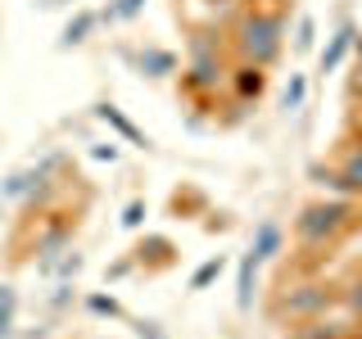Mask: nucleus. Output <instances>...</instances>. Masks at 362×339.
Instances as JSON below:
<instances>
[{"instance_id": "f257e3e1", "label": "nucleus", "mask_w": 362, "mask_h": 339, "mask_svg": "<svg viewBox=\"0 0 362 339\" xmlns=\"http://www.w3.org/2000/svg\"><path fill=\"white\" fill-rule=\"evenodd\" d=\"M362 226V199H344V195H331V199H308L294 218L290 235L299 244V254H313L322 258L326 249H335L344 235H354Z\"/></svg>"}, {"instance_id": "f03ea898", "label": "nucleus", "mask_w": 362, "mask_h": 339, "mask_svg": "<svg viewBox=\"0 0 362 339\" xmlns=\"http://www.w3.org/2000/svg\"><path fill=\"white\" fill-rule=\"evenodd\" d=\"M286 28H290V14L286 9H263V5H245L240 18L231 28V50L235 59L245 64H258V68H272L286 50Z\"/></svg>"}, {"instance_id": "7ed1b4c3", "label": "nucleus", "mask_w": 362, "mask_h": 339, "mask_svg": "<svg viewBox=\"0 0 362 339\" xmlns=\"http://www.w3.org/2000/svg\"><path fill=\"white\" fill-rule=\"evenodd\" d=\"M339 303V285H331V280L322 276H308V267H299V276L281 280L276 294H272L267 303V316L276 326H294V321H313V316H326Z\"/></svg>"}, {"instance_id": "20e7f679", "label": "nucleus", "mask_w": 362, "mask_h": 339, "mask_svg": "<svg viewBox=\"0 0 362 339\" xmlns=\"http://www.w3.org/2000/svg\"><path fill=\"white\" fill-rule=\"evenodd\" d=\"M226 90H231V100L240 109H254L258 100L267 95V68L235 59V68H226Z\"/></svg>"}, {"instance_id": "39448f33", "label": "nucleus", "mask_w": 362, "mask_h": 339, "mask_svg": "<svg viewBox=\"0 0 362 339\" xmlns=\"http://www.w3.org/2000/svg\"><path fill=\"white\" fill-rule=\"evenodd\" d=\"M331 167L339 177V195H344V199H362V145L358 141H339Z\"/></svg>"}, {"instance_id": "423d86ee", "label": "nucleus", "mask_w": 362, "mask_h": 339, "mask_svg": "<svg viewBox=\"0 0 362 339\" xmlns=\"http://www.w3.org/2000/svg\"><path fill=\"white\" fill-rule=\"evenodd\" d=\"M354 41H358V23L354 18H344L339 28L326 37V45H322V54H317V68L322 73H339V64L354 54Z\"/></svg>"}, {"instance_id": "0eeeda50", "label": "nucleus", "mask_w": 362, "mask_h": 339, "mask_svg": "<svg viewBox=\"0 0 362 339\" xmlns=\"http://www.w3.org/2000/svg\"><path fill=\"white\" fill-rule=\"evenodd\" d=\"M281 249H286V226H281L276 218H263L254 231V240H249V254L258 258V263H276Z\"/></svg>"}, {"instance_id": "6e6552de", "label": "nucleus", "mask_w": 362, "mask_h": 339, "mask_svg": "<svg viewBox=\"0 0 362 339\" xmlns=\"http://www.w3.org/2000/svg\"><path fill=\"white\" fill-rule=\"evenodd\" d=\"M286 339H358L349 321H331V316H313V321H294Z\"/></svg>"}, {"instance_id": "1a4fd4ad", "label": "nucleus", "mask_w": 362, "mask_h": 339, "mask_svg": "<svg viewBox=\"0 0 362 339\" xmlns=\"http://www.w3.org/2000/svg\"><path fill=\"white\" fill-rule=\"evenodd\" d=\"M258 258L249 254H240V263H235V312H254V290H258Z\"/></svg>"}, {"instance_id": "9d476101", "label": "nucleus", "mask_w": 362, "mask_h": 339, "mask_svg": "<svg viewBox=\"0 0 362 339\" xmlns=\"http://www.w3.org/2000/svg\"><path fill=\"white\" fill-rule=\"evenodd\" d=\"M95 118H100V122H109L113 131H118V136H127L132 145H141V150L150 145V136H141V127H136V122H132V118H127V113H122L118 105H95Z\"/></svg>"}, {"instance_id": "9b49d317", "label": "nucleus", "mask_w": 362, "mask_h": 339, "mask_svg": "<svg viewBox=\"0 0 362 339\" xmlns=\"http://www.w3.org/2000/svg\"><path fill=\"white\" fill-rule=\"evenodd\" d=\"M177 73V54L173 50H163V45H145L141 50V77H173Z\"/></svg>"}, {"instance_id": "f8f14e48", "label": "nucleus", "mask_w": 362, "mask_h": 339, "mask_svg": "<svg viewBox=\"0 0 362 339\" xmlns=\"http://www.w3.org/2000/svg\"><path fill=\"white\" fill-rule=\"evenodd\" d=\"M95 23H100L95 9H77V18H68V28H64V37H59V50H68V45H82L90 32H95Z\"/></svg>"}, {"instance_id": "ddd939ff", "label": "nucleus", "mask_w": 362, "mask_h": 339, "mask_svg": "<svg viewBox=\"0 0 362 339\" xmlns=\"http://www.w3.org/2000/svg\"><path fill=\"white\" fill-rule=\"evenodd\" d=\"M222 271H226V254H213V258H204V263L190 271V280H186V290L190 294H199V290H209L213 280H222Z\"/></svg>"}, {"instance_id": "4468645a", "label": "nucleus", "mask_w": 362, "mask_h": 339, "mask_svg": "<svg viewBox=\"0 0 362 339\" xmlns=\"http://www.w3.org/2000/svg\"><path fill=\"white\" fill-rule=\"evenodd\" d=\"M339 308L354 316V321H362V267L344 280V285H339Z\"/></svg>"}, {"instance_id": "2eb2a0df", "label": "nucleus", "mask_w": 362, "mask_h": 339, "mask_svg": "<svg viewBox=\"0 0 362 339\" xmlns=\"http://www.w3.org/2000/svg\"><path fill=\"white\" fill-rule=\"evenodd\" d=\"M14 321H18V294L14 285H0V339L14 335Z\"/></svg>"}, {"instance_id": "dca6fc26", "label": "nucleus", "mask_w": 362, "mask_h": 339, "mask_svg": "<svg viewBox=\"0 0 362 339\" xmlns=\"http://www.w3.org/2000/svg\"><path fill=\"white\" fill-rule=\"evenodd\" d=\"M303 100H308V73H299V68H294L290 82H286V95H281V105L294 113V109H303Z\"/></svg>"}, {"instance_id": "f3484780", "label": "nucleus", "mask_w": 362, "mask_h": 339, "mask_svg": "<svg viewBox=\"0 0 362 339\" xmlns=\"http://www.w3.org/2000/svg\"><path fill=\"white\" fill-rule=\"evenodd\" d=\"M37 177H41L37 167H32V172H14V177L5 181V186H0V199H23L32 186H37Z\"/></svg>"}, {"instance_id": "a211bd4d", "label": "nucleus", "mask_w": 362, "mask_h": 339, "mask_svg": "<svg viewBox=\"0 0 362 339\" xmlns=\"http://www.w3.org/2000/svg\"><path fill=\"white\" fill-rule=\"evenodd\" d=\"M313 45H317V23L313 14H303L299 28H294V54H313Z\"/></svg>"}, {"instance_id": "6ab92c4d", "label": "nucleus", "mask_w": 362, "mask_h": 339, "mask_svg": "<svg viewBox=\"0 0 362 339\" xmlns=\"http://www.w3.org/2000/svg\"><path fill=\"white\" fill-rule=\"evenodd\" d=\"M86 312H95V316H122V303L113 299V294H86Z\"/></svg>"}, {"instance_id": "aec40b11", "label": "nucleus", "mask_w": 362, "mask_h": 339, "mask_svg": "<svg viewBox=\"0 0 362 339\" xmlns=\"http://www.w3.org/2000/svg\"><path fill=\"white\" fill-rule=\"evenodd\" d=\"M344 141H358L362 145V90L349 95V127H344Z\"/></svg>"}, {"instance_id": "412c9836", "label": "nucleus", "mask_w": 362, "mask_h": 339, "mask_svg": "<svg viewBox=\"0 0 362 339\" xmlns=\"http://www.w3.org/2000/svg\"><path fill=\"white\" fill-rule=\"evenodd\" d=\"M145 9V0H118V5H109L105 9V18H122V23H132L136 14Z\"/></svg>"}, {"instance_id": "4be33fe9", "label": "nucleus", "mask_w": 362, "mask_h": 339, "mask_svg": "<svg viewBox=\"0 0 362 339\" xmlns=\"http://www.w3.org/2000/svg\"><path fill=\"white\" fill-rule=\"evenodd\" d=\"M141 222H145V199H132L122 208V231H141Z\"/></svg>"}, {"instance_id": "5701e85b", "label": "nucleus", "mask_w": 362, "mask_h": 339, "mask_svg": "<svg viewBox=\"0 0 362 339\" xmlns=\"http://www.w3.org/2000/svg\"><path fill=\"white\" fill-rule=\"evenodd\" d=\"M136 335L141 339H168L163 331H158V321H136Z\"/></svg>"}, {"instance_id": "b1692460", "label": "nucleus", "mask_w": 362, "mask_h": 339, "mask_svg": "<svg viewBox=\"0 0 362 339\" xmlns=\"http://www.w3.org/2000/svg\"><path fill=\"white\" fill-rule=\"evenodd\" d=\"M90 154H95V158H105V163H113V158H118V145H95V150H90Z\"/></svg>"}, {"instance_id": "393cba45", "label": "nucleus", "mask_w": 362, "mask_h": 339, "mask_svg": "<svg viewBox=\"0 0 362 339\" xmlns=\"http://www.w3.org/2000/svg\"><path fill=\"white\" fill-rule=\"evenodd\" d=\"M245 5H263V9H286V0H245Z\"/></svg>"}, {"instance_id": "a878e982", "label": "nucleus", "mask_w": 362, "mask_h": 339, "mask_svg": "<svg viewBox=\"0 0 362 339\" xmlns=\"http://www.w3.org/2000/svg\"><path fill=\"white\" fill-rule=\"evenodd\" d=\"M354 54H358V68H362V32H358V41H354Z\"/></svg>"}, {"instance_id": "bb28decb", "label": "nucleus", "mask_w": 362, "mask_h": 339, "mask_svg": "<svg viewBox=\"0 0 362 339\" xmlns=\"http://www.w3.org/2000/svg\"><path fill=\"white\" fill-rule=\"evenodd\" d=\"M209 5H226V0H209Z\"/></svg>"}]
</instances>
